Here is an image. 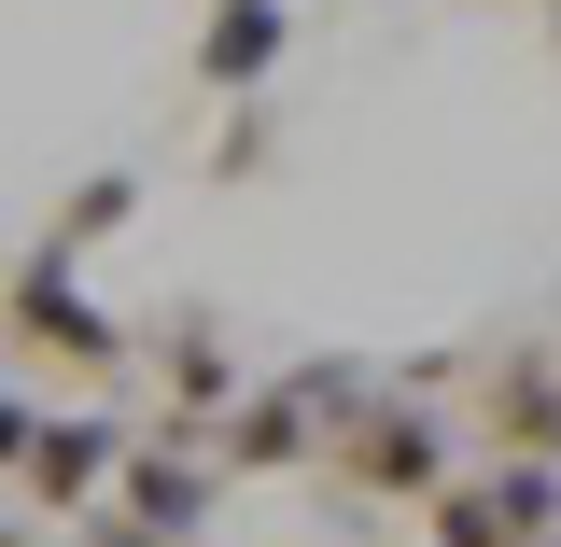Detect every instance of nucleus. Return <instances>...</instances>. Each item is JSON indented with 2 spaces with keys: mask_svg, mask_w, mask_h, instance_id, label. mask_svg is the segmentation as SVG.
<instances>
[{
  "mask_svg": "<svg viewBox=\"0 0 561 547\" xmlns=\"http://www.w3.org/2000/svg\"><path fill=\"white\" fill-rule=\"evenodd\" d=\"M337 478L408 491V505H421V491H449V449H435V421H421V408H365V421L337 435Z\"/></svg>",
  "mask_w": 561,
  "mask_h": 547,
  "instance_id": "obj_2",
  "label": "nucleus"
},
{
  "mask_svg": "<svg viewBox=\"0 0 561 547\" xmlns=\"http://www.w3.org/2000/svg\"><path fill=\"white\" fill-rule=\"evenodd\" d=\"M0 338H14V351H57V365H84V379L127 351L99 309H84V295H70V253H28V267H14V295H0Z\"/></svg>",
  "mask_w": 561,
  "mask_h": 547,
  "instance_id": "obj_1",
  "label": "nucleus"
},
{
  "mask_svg": "<svg viewBox=\"0 0 561 547\" xmlns=\"http://www.w3.org/2000/svg\"><path fill=\"white\" fill-rule=\"evenodd\" d=\"M14 464H28V394L0 379V478H14Z\"/></svg>",
  "mask_w": 561,
  "mask_h": 547,
  "instance_id": "obj_9",
  "label": "nucleus"
},
{
  "mask_svg": "<svg viewBox=\"0 0 561 547\" xmlns=\"http://www.w3.org/2000/svg\"><path fill=\"white\" fill-rule=\"evenodd\" d=\"M0 547H14V520H0Z\"/></svg>",
  "mask_w": 561,
  "mask_h": 547,
  "instance_id": "obj_10",
  "label": "nucleus"
},
{
  "mask_svg": "<svg viewBox=\"0 0 561 547\" xmlns=\"http://www.w3.org/2000/svg\"><path fill=\"white\" fill-rule=\"evenodd\" d=\"M169 379H183L197 408H210V394H225V351H210V323H183V338H169Z\"/></svg>",
  "mask_w": 561,
  "mask_h": 547,
  "instance_id": "obj_8",
  "label": "nucleus"
},
{
  "mask_svg": "<svg viewBox=\"0 0 561 547\" xmlns=\"http://www.w3.org/2000/svg\"><path fill=\"white\" fill-rule=\"evenodd\" d=\"M197 70L225 84V99H239V84H267V70H280V0H225V14L197 29Z\"/></svg>",
  "mask_w": 561,
  "mask_h": 547,
  "instance_id": "obj_5",
  "label": "nucleus"
},
{
  "mask_svg": "<svg viewBox=\"0 0 561 547\" xmlns=\"http://www.w3.org/2000/svg\"><path fill=\"white\" fill-rule=\"evenodd\" d=\"M113 478H127V505H140V534H183V520H197V464H169V449H127Z\"/></svg>",
  "mask_w": 561,
  "mask_h": 547,
  "instance_id": "obj_7",
  "label": "nucleus"
},
{
  "mask_svg": "<svg viewBox=\"0 0 561 547\" xmlns=\"http://www.w3.org/2000/svg\"><path fill=\"white\" fill-rule=\"evenodd\" d=\"M309 408H323V394H253V408L225 421V464H295V449H309Z\"/></svg>",
  "mask_w": 561,
  "mask_h": 547,
  "instance_id": "obj_6",
  "label": "nucleus"
},
{
  "mask_svg": "<svg viewBox=\"0 0 561 547\" xmlns=\"http://www.w3.org/2000/svg\"><path fill=\"white\" fill-rule=\"evenodd\" d=\"M113 464H127L113 421H28V491H43V505H84Z\"/></svg>",
  "mask_w": 561,
  "mask_h": 547,
  "instance_id": "obj_4",
  "label": "nucleus"
},
{
  "mask_svg": "<svg viewBox=\"0 0 561 547\" xmlns=\"http://www.w3.org/2000/svg\"><path fill=\"white\" fill-rule=\"evenodd\" d=\"M435 505V534L449 547H519V534H548V478L519 464V478H491V491H421Z\"/></svg>",
  "mask_w": 561,
  "mask_h": 547,
  "instance_id": "obj_3",
  "label": "nucleus"
}]
</instances>
